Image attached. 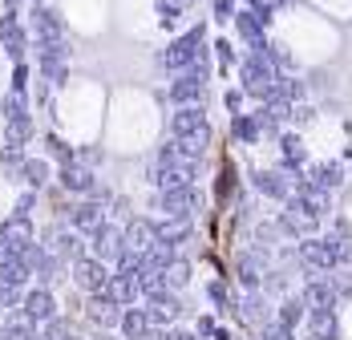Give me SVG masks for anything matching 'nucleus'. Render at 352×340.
I'll return each mask as SVG.
<instances>
[{"label":"nucleus","instance_id":"obj_1","mask_svg":"<svg viewBox=\"0 0 352 340\" xmlns=\"http://www.w3.org/2000/svg\"><path fill=\"white\" fill-rule=\"evenodd\" d=\"M203 41H207V25H195V29H186L182 36H175L166 49H162V65L170 69V73H182V69L199 65L203 61Z\"/></svg>","mask_w":352,"mask_h":340},{"label":"nucleus","instance_id":"obj_2","mask_svg":"<svg viewBox=\"0 0 352 340\" xmlns=\"http://www.w3.org/2000/svg\"><path fill=\"white\" fill-rule=\"evenodd\" d=\"M207 77H211V69H207V53H203V61L190 69H182L175 73V81H170V102L175 105H203V94H207Z\"/></svg>","mask_w":352,"mask_h":340},{"label":"nucleus","instance_id":"obj_3","mask_svg":"<svg viewBox=\"0 0 352 340\" xmlns=\"http://www.w3.org/2000/svg\"><path fill=\"white\" fill-rule=\"evenodd\" d=\"M296 259H300V268H304V275H328L332 268H336V255H332V243L328 239H300V247H296Z\"/></svg>","mask_w":352,"mask_h":340},{"label":"nucleus","instance_id":"obj_4","mask_svg":"<svg viewBox=\"0 0 352 340\" xmlns=\"http://www.w3.org/2000/svg\"><path fill=\"white\" fill-rule=\"evenodd\" d=\"M69 268H73V284H77L85 296L106 292L109 275H113V272H109V264H106V259H98L94 251H89V255H81V259H77V264H69Z\"/></svg>","mask_w":352,"mask_h":340},{"label":"nucleus","instance_id":"obj_5","mask_svg":"<svg viewBox=\"0 0 352 340\" xmlns=\"http://www.w3.org/2000/svg\"><path fill=\"white\" fill-rule=\"evenodd\" d=\"M280 206H283V211H280V231H283V235H292V239L316 235V215L300 203L296 195H292L287 203H280Z\"/></svg>","mask_w":352,"mask_h":340},{"label":"nucleus","instance_id":"obj_6","mask_svg":"<svg viewBox=\"0 0 352 340\" xmlns=\"http://www.w3.org/2000/svg\"><path fill=\"white\" fill-rule=\"evenodd\" d=\"M199 206H203V195H199V187H195V182H186V187H175V191H158V211H162V215L190 219Z\"/></svg>","mask_w":352,"mask_h":340},{"label":"nucleus","instance_id":"obj_7","mask_svg":"<svg viewBox=\"0 0 352 340\" xmlns=\"http://www.w3.org/2000/svg\"><path fill=\"white\" fill-rule=\"evenodd\" d=\"M0 243L4 247H12L16 255L29 247V243H36V227H33V215H21V211H12L4 223H0Z\"/></svg>","mask_w":352,"mask_h":340},{"label":"nucleus","instance_id":"obj_8","mask_svg":"<svg viewBox=\"0 0 352 340\" xmlns=\"http://www.w3.org/2000/svg\"><path fill=\"white\" fill-rule=\"evenodd\" d=\"M45 247L57 251L65 264H77L81 255H89V251H85V235H81L77 227H69V231H65V227H49V231H45Z\"/></svg>","mask_w":352,"mask_h":340},{"label":"nucleus","instance_id":"obj_9","mask_svg":"<svg viewBox=\"0 0 352 340\" xmlns=\"http://www.w3.org/2000/svg\"><path fill=\"white\" fill-rule=\"evenodd\" d=\"M251 182H255L259 195H267V199H276V203H287V199L296 195V182H292V174L283 167L280 170H255Z\"/></svg>","mask_w":352,"mask_h":340},{"label":"nucleus","instance_id":"obj_10","mask_svg":"<svg viewBox=\"0 0 352 340\" xmlns=\"http://www.w3.org/2000/svg\"><path fill=\"white\" fill-rule=\"evenodd\" d=\"M89 251H94L98 259H106V264H118V255L126 251V231L113 227V223H102V227L89 235Z\"/></svg>","mask_w":352,"mask_h":340},{"label":"nucleus","instance_id":"obj_11","mask_svg":"<svg viewBox=\"0 0 352 340\" xmlns=\"http://www.w3.org/2000/svg\"><path fill=\"white\" fill-rule=\"evenodd\" d=\"M239 320H243L247 328H263V324H272L276 320V308H272V296L267 292H247L243 300H239Z\"/></svg>","mask_w":352,"mask_h":340},{"label":"nucleus","instance_id":"obj_12","mask_svg":"<svg viewBox=\"0 0 352 340\" xmlns=\"http://www.w3.org/2000/svg\"><path fill=\"white\" fill-rule=\"evenodd\" d=\"M122 312H126V308L118 304L109 292H98V296H89V304H85V316H89V324H98L102 332H109V328H118V324H122Z\"/></svg>","mask_w":352,"mask_h":340},{"label":"nucleus","instance_id":"obj_13","mask_svg":"<svg viewBox=\"0 0 352 340\" xmlns=\"http://www.w3.org/2000/svg\"><path fill=\"white\" fill-rule=\"evenodd\" d=\"M0 45H4V53L12 57V61H25V49H29V36L21 29V17L8 8L4 17H0Z\"/></svg>","mask_w":352,"mask_h":340},{"label":"nucleus","instance_id":"obj_14","mask_svg":"<svg viewBox=\"0 0 352 340\" xmlns=\"http://www.w3.org/2000/svg\"><path fill=\"white\" fill-rule=\"evenodd\" d=\"M102 223H106V203H98V199H81V203L69 206V227H77L81 235H94Z\"/></svg>","mask_w":352,"mask_h":340},{"label":"nucleus","instance_id":"obj_15","mask_svg":"<svg viewBox=\"0 0 352 340\" xmlns=\"http://www.w3.org/2000/svg\"><path fill=\"white\" fill-rule=\"evenodd\" d=\"M146 312H150V320L154 324H175L178 316H182V300L175 296V288H162V292H154V296H146Z\"/></svg>","mask_w":352,"mask_h":340},{"label":"nucleus","instance_id":"obj_16","mask_svg":"<svg viewBox=\"0 0 352 340\" xmlns=\"http://www.w3.org/2000/svg\"><path fill=\"white\" fill-rule=\"evenodd\" d=\"M199 130H207V109L203 105H175L170 138H186V134H199Z\"/></svg>","mask_w":352,"mask_h":340},{"label":"nucleus","instance_id":"obj_17","mask_svg":"<svg viewBox=\"0 0 352 340\" xmlns=\"http://www.w3.org/2000/svg\"><path fill=\"white\" fill-rule=\"evenodd\" d=\"M21 308L33 316L36 324H45V320H53V316H57V300H53V292H49L45 284L25 288V300H21Z\"/></svg>","mask_w":352,"mask_h":340},{"label":"nucleus","instance_id":"obj_18","mask_svg":"<svg viewBox=\"0 0 352 340\" xmlns=\"http://www.w3.org/2000/svg\"><path fill=\"white\" fill-rule=\"evenodd\" d=\"M57 182H61V191H69V195H89L94 187H98V178H94V170L81 167V162H69V167L57 170Z\"/></svg>","mask_w":352,"mask_h":340},{"label":"nucleus","instance_id":"obj_19","mask_svg":"<svg viewBox=\"0 0 352 340\" xmlns=\"http://www.w3.org/2000/svg\"><path fill=\"white\" fill-rule=\"evenodd\" d=\"M122 231H126V247H130V251H142V255L158 243V223H150V219H142V215L130 219Z\"/></svg>","mask_w":352,"mask_h":340},{"label":"nucleus","instance_id":"obj_20","mask_svg":"<svg viewBox=\"0 0 352 340\" xmlns=\"http://www.w3.org/2000/svg\"><path fill=\"white\" fill-rule=\"evenodd\" d=\"M61 264H65V259H61L57 251H49L45 243H41V251H36V259L29 264V268H33V279H36V284H45V288H53V284L61 279Z\"/></svg>","mask_w":352,"mask_h":340},{"label":"nucleus","instance_id":"obj_21","mask_svg":"<svg viewBox=\"0 0 352 340\" xmlns=\"http://www.w3.org/2000/svg\"><path fill=\"white\" fill-rule=\"evenodd\" d=\"M304 304L308 308H336L340 304V296L332 292V284H328V275H308V284H304Z\"/></svg>","mask_w":352,"mask_h":340},{"label":"nucleus","instance_id":"obj_22","mask_svg":"<svg viewBox=\"0 0 352 340\" xmlns=\"http://www.w3.org/2000/svg\"><path fill=\"white\" fill-rule=\"evenodd\" d=\"M106 292H109V296H113L122 308H130V304H138V300H142L138 275H126V272H113V275H109Z\"/></svg>","mask_w":352,"mask_h":340},{"label":"nucleus","instance_id":"obj_23","mask_svg":"<svg viewBox=\"0 0 352 340\" xmlns=\"http://www.w3.org/2000/svg\"><path fill=\"white\" fill-rule=\"evenodd\" d=\"M304 138L292 134V130H283L280 134V167L287 170V174H296V170H304Z\"/></svg>","mask_w":352,"mask_h":340},{"label":"nucleus","instance_id":"obj_24","mask_svg":"<svg viewBox=\"0 0 352 340\" xmlns=\"http://www.w3.org/2000/svg\"><path fill=\"white\" fill-rule=\"evenodd\" d=\"M36 41H65V21L49 4H36Z\"/></svg>","mask_w":352,"mask_h":340},{"label":"nucleus","instance_id":"obj_25","mask_svg":"<svg viewBox=\"0 0 352 340\" xmlns=\"http://www.w3.org/2000/svg\"><path fill=\"white\" fill-rule=\"evenodd\" d=\"M118 328H122V340H146V332H150V328H154V320H150V312H146V308H126V312H122V324H118Z\"/></svg>","mask_w":352,"mask_h":340},{"label":"nucleus","instance_id":"obj_26","mask_svg":"<svg viewBox=\"0 0 352 340\" xmlns=\"http://www.w3.org/2000/svg\"><path fill=\"white\" fill-rule=\"evenodd\" d=\"M308 332H316L324 340H336L340 337V324H336V308H308Z\"/></svg>","mask_w":352,"mask_h":340},{"label":"nucleus","instance_id":"obj_27","mask_svg":"<svg viewBox=\"0 0 352 340\" xmlns=\"http://www.w3.org/2000/svg\"><path fill=\"white\" fill-rule=\"evenodd\" d=\"M276 320H280V324H287V328L308 324V304H304V296H283L280 308H276Z\"/></svg>","mask_w":352,"mask_h":340},{"label":"nucleus","instance_id":"obj_28","mask_svg":"<svg viewBox=\"0 0 352 340\" xmlns=\"http://www.w3.org/2000/svg\"><path fill=\"white\" fill-rule=\"evenodd\" d=\"M195 235V227H190V219H178V215H166L162 223H158V239L162 243H186V239Z\"/></svg>","mask_w":352,"mask_h":340},{"label":"nucleus","instance_id":"obj_29","mask_svg":"<svg viewBox=\"0 0 352 340\" xmlns=\"http://www.w3.org/2000/svg\"><path fill=\"white\" fill-rule=\"evenodd\" d=\"M231 134L239 138L243 146H255V142H259V134H263L259 114H235V118H231Z\"/></svg>","mask_w":352,"mask_h":340},{"label":"nucleus","instance_id":"obj_30","mask_svg":"<svg viewBox=\"0 0 352 340\" xmlns=\"http://www.w3.org/2000/svg\"><path fill=\"white\" fill-rule=\"evenodd\" d=\"M175 142H178V154H182V158H190V162H199V158L207 154V146H211V126H207V130H199V134L175 138Z\"/></svg>","mask_w":352,"mask_h":340},{"label":"nucleus","instance_id":"obj_31","mask_svg":"<svg viewBox=\"0 0 352 340\" xmlns=\"http://www.w3.org/2000/svg\"><path fill=\"white\" fill-rule=\"evenodd\" d=\"M29 138H33V118H29V114L4 122V146H25Z\"/></svg>","mask_w":352,"mask_h":340},{"label":"nucleus","instance_id":"obj_32","mask_svg":"<svg viewBox=\"0 0 352 340\" xmlns=\"http://www.w3.org/2000/svg\"><path fill=\"white\" fill-rule=\"evenodd\" d=\"M0 279H4V284H16V288H29L33 272H29V264H25L21 255H12V259L0 264Z\"/></svg>","mask_w":352,"mask_h":340},{"label":"nucleus","instance_id":"obj_33","mask_svg":"<svg viewBox=\"0 0 352 340\" xmlns=\"http://www.w3.org/2000/svg\"><path fill=\"white\" fill-rule=\"evenodd\" d=\"M21 182L33 187V191H41V187L49 182V162H45V158H25V167H21Z\"/></svg>","mask_w":352,"mask_h":340},{"label":"nucleus","instance_id":"obj_34","mask_svg":"<svg viewBox=\"0 0 352 340\" xmlns=\"http://www.w3.org/2000/svg\"><path fill=\"white\" fill-rule=\"evenodd\" d=\"M138 288H142V300H146V296H154V292H162V288H166V272H162V268H150V264H142Z\"/></svg>","mask_w":352,"mask_h":340},{"label":"nucleus","instance_id":"obj_35","mask_svg":"<svg viewBox=\"0 0 352 340\" xmlns=\"http://www.w3.org/2000/svg\"><path fill=\"white\" fill-rule=\"evenodd\" d=\"M207 300H211L214 308H223V312H235V308H239V300H235L231 288H227V279H211V284H207Z\"/></svg>","mask_w":352,"mask_h":340},{"label":"nucleus","instance_id":"obj_36","mask_svg":"<svg viewBox=\"0 0 352 340\" xmlns=\"http://www.w3.org/2000/svg\"><path fill=\"white\" fill-rule=\"evenodd\" d=\"M332 243V255H336V268H352V235H340V231H332V235H324Z\"/></svg>","mask_w":352,"mask_h":340},{"label":"nucleus","instance_id":"obj_37","mask_svg":"<svg viewBox=\"0 0 352 340\" xmlns=\"http://www.w3.org/2000/svg\"><path fill=\"white\" fill-rule=\"evenodd\" d=\"M154 12H158V25H162V29H175L178 17H182V0H158Z\"/></svg>","mask_w":352,"mask_h":340},{"label":"nucleus","instance_id":"obj_38","mask_svg":"<svg viewBox=\"0 0 352 340\" xmlns=\"http://www.w3.org/2000/svg\"><path fill=\"white\" fill-rule=\"evenodd\" d=\"M45 146H49V154H53V158H57L61 167H69V162H77V150H73L69 142H61L57 134H49V138H45Z\"/></svg>","mask_w":352,"mask_h":340},{"label":"nucleus","instance_id":"obj_39","mask_svg":"<svg viewBox=\"0 0 352 340\" xmlns=\"http://www.w3.org/2000/svg\"><path fill=\"white\" fill-rule=\"evenodd\" d=\"M190 284V264L178 255L175 264H166V288H186Z\"/></svg>","mask_w":352,"mask_h":340},{"label":"nucleus","instance_id":"obj_40","mask_svg":"<svg viewBox=\"0 0 352 340\" xmlns=\"http://www.w3.org/2000/svg\"><path fill=\"white\" fill-rule=\"evenodd\" d=\"M328 284H332V292H336L340 300L352 296V272L349 268H332V272H328Z\"/></svg>","mask_w":352,"mask_h":340},{"label":"nucleus","instance_id":"obj_41","mask_svg":"<svg viewBox=\"0 0 352 340\" xmlns=\"http://www.w3.org/2000/svg\"><path fill=\"white\" fill-rule=\"evenodd\" d=\"M263 292H267L272 300H283V296H287V275L272 268V272H267V279H263Z\"/></svg>","mask_w":352,"mask_h":340},{"label":"nucleus","instance_id":"obj_42","mask_svg":"<svg viewBox=\"0 0 352 340\" xmlns=\"http://www.w3.org/2000/svg\"><path fill=\"white\" fill-rule=\"evenodd\" d=\"M41 332H45V340H65L69 337V320L65 316H53V320L41 324Z\"/></svg>","mask_w":352,"mask_h":340},{"label":"nucleus","instance_id":"obj_43","mask_svg":"<svg viewBox=\"0 0 352 340\" xmlns=\"http://www.w3.org/2000/svg\"><path fill=\"white\" fill-rule=\"evenodd\" d=\"M259 340H296V328H287V324H280V320H272V324L259 328Z\"/></svg>","mask_w":352,"mask_h":340},{"label":"nucleus","instance_id":"obj_44","mask_svg":"<svg viewBox=\"0 0 352 340\" xmlns=\"http://www.w3.org/2000/svg\"><path fill=\"white\" fill-rule=\"evenodd\" d=\"M0 167L12 170V174H21V167H25V154H21V146H4V150H0Z\"/></svg>","mask_w":352,"mask_h":340},{"label":"nucleus","instance_id":"obj_45","mask_svg":"<svg viewBox=\"0 0 352 340\" xmlns=\"http://www.w3.org/2000/svg\"><path fill=\"white\" fill-rule=\"evenodd\" d=\"M154 162H158V167H178V162H182V154H178V142H175V138L158 146V158H154Z\"/></svg>","mask_w":352,"mask_h":340},{"label":"nucleus","instance_id":"obj_46","mask_svg":"<svg viewBox=\"0 0 352 340\" xmlns=\"http://www.w3.org/2000/svg\"><path fill=\"white\" fill-rule=\"evenodd\" d=\"M235 0H211V17L219 21V25H227V21H235Z\"/></svg>","mask_w":352,"mask_h":340},{"label":"nucleus","instance_id":"obj_47","mask_svg":"<svg viewBox=\"0 0 352 340\" xmlns=\"http://www.w3.org/2000/svg\"><path fill=\"white\" fill-rule=\"evenodd\" d=\"M312 118H316V109H312V105L296 102V109H292V122H296V126H308V122H312Z\"/></svg>","mask_w":352,"mask_h":340},{"label":"nucleus","instance_id":"obj_48","mask_svg":"<svg viewBox=\"0 0 352 340\" xmlns=\"http://www.w3.org/2000/svg\"><path fill=\"white\" fill-rule=\"evenodd\" d=\"M25 85H29V65H25V61H16V69H12V89H21V94H25Z\"/></svg>","mask_w":352,"mask_h":340},{"label":"nucleus","instance_id":"obj_49","mask_svg":"<svg viewBox=\"0 0 352 340\" xmlns=\"http://www.w3.org/2000/svg\"><path fill=\"white\" fill-rule=\"evenodd\" d=\"M223 105H227L231 114H239V109H243V85H239V89H227V98H223Z\"/></svg>","mask_w":352,"mask_h":340},{"label":"nucleus","instance_id":"obj_50","mask_svg":"<svg viewBox=\"0 0 352 340\" xmlns=\"http://www.w3.org/2000/svg\"><path fill=\"white\" fill-rule=\"evenodd\" d=\"M214 57H219L223 65H231V61H235V49H231V41H214Z\"/></svg>","mask_w":352,"mask_h":340},{"label":"nucleus","instance_id":"obj_51","mask_svg":"<svg viewBox=\"0 0 352 340\" xmlns=\"http://www.w3.org/2000/svg\"><path fill=\"white\" fill-rule=\"evenodd\" d=\"M33 206H36V191L29 187V191H25V195L16 199V211H21V215H33Z\"/></svg>","mask_w":352,"mask_h":340},{"label":"nucleus","instance_id":"obj_52","mask_svg":"<svg viewBox=\"0 0 352 340\" xmlns=\"http://www.w3.org/2000/svg\"><path fill=\"white\" fill-rule=\"evenodd\" d=\"M77 162H81V167H98V162H102V150H94V146H89V150H77Z\"/></svg>","mask_w":352,"mask_h":340},{"label":"nucleus","instance_id":"obj_53","mask_svg":"<svg viewBox=\"0 0 352 340\" xmlns=\"http://www.w3.org/2000/svg\"><path fill=\"white\" fill-rule=\"evenodd\" d=\"M214 328H219V324H214V316H199V328H195V332L211 340V337H214Z\"/></svg>","mask_w":352,"mask_h":340},{"label":"nucleus","instance_id":"obj_54","mask_svg":"<svg viewBox=\"0 0 352 340\" xmlns=\"http://www.w3.org/2000/svg\"><path fill=\"white\" fill-rule=\"evenodd\" d=\"M146 340H175V328H162V324H154V328L146 332Z\"/></svg>","mask_w":352,"mask_h":340},{"label":"nucleus","instance_id":"obj_55","mask_svg":"<svg viewBox=\"0 0 352 340\" xmlns=\"http://www.w3.org/2000/svg\"><path fill=\"white\" fill-rule=\"evenodd\" d=\"M332 231H340V235H352V223H349V219H336V223H332Z\"/></svg>","mask_w":352,"mask_h":340},{"label":"nucleus","instance_id":"obj_56","mask_svg":"<svg viewBox=\"0 0 352 340\" xmlns=\"http://www.w3.org/2000/svg\"><path fill=\"white\" fill-rule=\"evenodd\" d=\"M175 340H207V337H199V332H175Z\"/></svg>","mask_w":352,"mask_h":340},{"label":"nucleus","instance_id":"obj_57","mask_svg":"<svg viewBox=\"0 0 352 340\" xmlns=\"http://www.w3.org/2000/svg\"><path fill=\"white\" fill-rule=\"evenodd\" d=\"M211 340H231V332H227V328H214V337Z\"/></svg>","mask_w":352,"mask_h":340},{"label":"nucleus","instance_id":"obj_58","mask_svg":"<svg viewBox=\"0 0 352 340\" xmlns=\"http://www.w3.org/2000/svg\"><path fill=\"white\" fill-rule=\"evenodd\" d=\"M25 340H45V332H41V328H36L33 337H25Z\"/></svg>","mask_w":352,"mask_h":340},{"label":"nucleus","instance_id":"obj_59","mask_svg":"<svg viewBox=\"0 0 352 340\" xmlns=\"http://www.w3.org/2000/svg\"><path fill=\"white\" fill-rule=\"evenodd\" d=\"M304 340H324V337H316V332H308V337H304Z\"/></svg>","mask_w":352,"mask_h":340},{"label":"nucleus","instance_id":"obj_60","mask_svg":"<svg viewBox=\"0 0 352 340\" xmlns=\"http://www.w3.org/2000/svg\"><path fill=\"white\" fill-rule=\"evenodd\" d=\"M65 340H81V337H73V332H69V337H65Z\"/></svg>","mask_w":352,"mask_h":340},{"label":"nucleus","instance_id":"obj_61","mask_svg":"<svg viewBox=\"0 0 352 340\" xmlns=\"http://www.w3.org/2000/svg\"><path fill=\"white\" fill-rule=\"evenodd\" d=\"M4 4H8V8H12V4H16V0H4Z\"/></svg>","mask_w":352,"mask_h":340},{"label":"nucleus","instance_id":"obj_62","mask_svg":"<svg viewBox=\"0 0 352 340\" xmlns=\"http://www.w3.org/2000/svg\"><path fill=\"white\" fill-rule=\"evenodd\" d=\"M0 316H4V308H0Z\"/></svg>","mask_w":352,"mask_h":340},{"label":"nucleus","instance_id":"obj_63","mask_svg":"<svg viewBox=\"0 0 352 340\" xmlns=\"http://www.w3.org/2000/svg\"><path fill=\"white\" fill-rule=\"evenodd\" d=\"M182 4H186V0H182Z\"/></svg>","mask_w":352,"mask_h":340}]
</instances>
